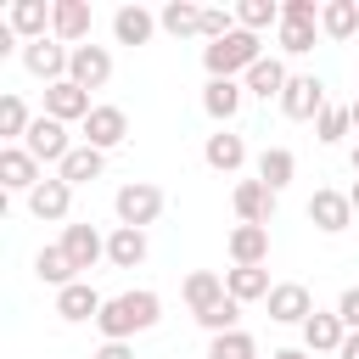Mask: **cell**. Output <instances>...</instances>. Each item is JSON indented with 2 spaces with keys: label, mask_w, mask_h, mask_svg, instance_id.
I'll return each instance as SVG.
<instances>
[{
  "label": "cell",
  "mask_w": 359,
  "mask_h": 359,
  "mask_svg": "<svg viewBox=\"0 0 359 359\" xmlns=\"http://www.w3.org/2000/svg\"><path fill=\"white\" fill-rule=\"evenodd\" d=\"M28 129H34L28 107H22L17 95H6V101H0V135H28Z\"/></svg>",
  "instance_id": "cell-34"
},
{
  "label": "cell",
  "mask_w": 359,
  "mask_h": 359,
  "mask_svg": "<svg viewBox=\"0 0 359 359\" xmlns=\"http://www.w3.org/2000/svg\"><path fill=\"white\" fill-rule=\"evenodd\" d=\"M252 62H258V39H252V28H230L224 39L208 45V67H213V79H230L236 67H252Z\"/></svg>",
  "instance_id": "cell-2"
},
{
  "label": "cell",
  "mask_w": 359,
  "mask_h": 359,
  "mask_svg": "<svg viewBox=\"0 0 359 359\" xmlns=\"http://www.w3.org/2000/svg\"><path fill=\"white\" fill-rule=\"evenodd\" d=\"M157 213H163V191H157L151 180H135V185H123V191H118V219H123L129 230L151 224Z\"/></svg>",
  "instance_id": "cell-3"
},
{
  "label": "cell",
  "mask_w": 359,
  "mask_h": 359,
  "mask_svg": "<svg viewBox=\"0 0 359 359\" xmlns=\"http://www.w3.org/2000/svg\"><path fill=\"white\" fill-rule=\"evenodd\" d=\"M28 67L39 73V79H50V84H62V67H73V50H62L56 39H28Z\"/></svg>",
  "instance_id": "cell-9"
},
{
  "label": "cell",
  "mask_w": 359,
  "mask_h": 359,
  "mask_svg": "<svg viewBox=\"0 0 359 359\" xmlns=\"http://www.w3.org/2000/svg\"><path fill=\"white\" fill-rule=\"evenodd\" d=\"M348 202H353V213H359V185H353V191H348Z\"/></svg>",
  "instance_id": "cell-44"
},
{
  "label": "cell",
  "mask_w": 359,
  "mask_h": 359,
  "mask_svg": "<svg viewBox=\"0 0 359 359\" xmlns=\"http://www.w3.org/2000/svg\"><path fill=\"white\" fill-rule=\"evenodd\" d=\"M353 129H359V101H353Z\"/></svg>",
  "instance_id": "cell-46"
},
{
  "label": "cell",
  "mask_w": 359,
  "mask_h": 359,
  "mask_svg": "<svg viewBox=\"0 0 359 359\" xmlns=\"http://www.w3.org/2000/svg\"><path fill=\"white\" fill-rule=\"evenodd\" d=\"M275 359H314V353H309V348H280Z\"/></svg>",
  "instance_id": "cell-43"
},
{
  "label": "cell",
  "mask_w": 359,
  "mask_h": 359,
  "mask_svg": "<svg viewBox=\"0 0 359 359\" xmlns=\"http://www.w3.org/2000/svg\"><path fill=\"white\" fill-rule=\"evenodd\" d=\"M11 28L39 39V28H45V6H39V0H11Z\"/></svg>",
  "instance_id": "cell-33"
},
{
  "label": "cell",
  "mask_w": 359,
  "mask_h": 359,
  "mask_svg": "<svg viewBox=\"0 0 359 359\" xmlns=\"http://www.w3.org/2000/svg\"><path fill=\"white\" fill-rule=\"evenodd\" d=\"M280 22H314V0H286L280 6Z\"/></svg>",
  "instance_id": "cell-40"
},
{
  "label": "cell",
  "mask_w": 359,
  "mask_h": 359,
  "mask_svg": "<svg viewBox=\"0 0 359 359\" xmlns=\"http://www.w3.org/2000/svg\"><path fill=\"white\" fill-rule=\"evenodd\" d=\"M353 174H359V146H353Z\"/></svg>",
  "instance_id": "cell-45"
},
{
  "label": "cell",
  "mask_w": 359,
  "mask_h": 359,
  "mask_svg": "<svg viewBox=\"0 0 359 359\" xmlns=\"http://www.w3.org/2000/svg\"><path fill=\"white\" fill-rule=\"evenodd\" d=\"M95 359H135V353H129V342H107Z\"/></svg>",
  "instance_id": "cell-41"
},
{
  "label": "cell",
  "mask_w": 359,
  "mask_h": 359,
  "mask_svg": "<svg viewBox=\"0 0 359 359\" xmlns=\"http://www.w3.org/2000/svg\"><path fill=\"white\" fill-rule=\"evenodd\" d=\"M224 286H230V297H236V303H252V297H269V292H275V286H269V275H264V264H236Z\"/></svg>",
  "instance_id": "cell-17"
},
{
  "label": "cell",
  "mask_w": 359,
  "mask_h": 359,
  "mask_svg": "<svg viewBox=\"0 0 359 359\" xmlns=\"http://www.w3.org/2000/svg\"><path fill=\"white\" fill-rule=\"evenodd\" d=\"M320 22H325V34H353V28H359V6H353V0H325Z\"/></svg>",
  "instance_id": "cell-30"
},
{
  "label": "cell",
  "mask_w": 359,
  "mask_h": 359,
  "mask_svg": "<svg viewBox=\"0 0 359 359\" xmlns=\"http://www.w3.org/2000/svg\"><path fill=\"white\" fill-rule=\"evenodd\" d=\"M337 353H342V359H359V331H353V337H342V348H337Z\"/></svg>",
  "instance_id": "cell-42"
},
{
  "label": "cell",
  "mask_w": 359,
  "mask_h": 359,
  "mask_svg": "<svg viewBox=\"0 0 359 359\" xmlns=\"http://www.w3.org/2000/svg\"><path fill=\"white\" fill-rule=\"evenodd\" d=\"M202 107H208L213 118H230V112L241 107V84H236V79H208V90H202Z\"/></svg>",
  "instance_id": "cell-26"
},
{
  "label": "cell",
  "mask_w": 359,
  "mask_h": 359,
  "mask_svg": "<svg viewBox=\"0 0 359 359\" xmlns=\"http://www.w3.org/2000/svg\"><path fill=\"white\" fill-rule=\"evenodd\" d=\"M269 185L264 180H241L236 185V213H241V224H264V213H269Z\"/></svg>",
  "instance_id": "cell-19"
},
{
  "label": "cell",
  "mask_w": 359,
  "mask_h": 359,
  "mask_svg": "<svg viewBox=\"0 0 359 359\" xmlns=\"http://www.w3.org/2000/svg\"><path fill=\"white\" fill-rule=\"evenodd\" d=\"M101 168H107V157H101L90 140H84V146H73V151L62 157V180H67V185H79V180H95Z\"/></svg>",
  "instance_id": "cell-21"
},
{
  "label": "cell",
  "mask_w": 359,
  "mask_h": 359,
  "mask_svg": "<svg viewBox=\"0 0 359 359\" xmlns=\"http://www.w3.org/2000/svg\"><path fill=\"white\" fill-rule=\"evenodd\" d=\"M84 135H90V146H95V151L118 146V140L129 135V118H123V107H90V118H84Z\"/></svg>",
  "instance_id": "cell-7"
},
{
  "label": "cell",
  "mask_w": 359,
  "mask_h": 359,
  "mask_svg": "<svg viewBox=\"0 0 359 359\" xmlns=\"http://www.w3.org/2000/svg\"><path fill=\"white\" fill-rule=\"evenodd\" d=\"M34 269H39V280H50V286H73V258H67V247L56 241V247H45L39 258H34Z\"/></svg>",
  "instance_id": "cell-25"
},
{
  "label": "cell",
  "mask_w": 359,
  "mask_h": 359,
  "mask_svg": "<svg viewBox=\"0 0 359 359\" xmlns=\"http://www.w3.org/2000/svg\"><path fill=\"white\" fill-rule=\"evenodd\" d=\"M264 252H269V230L264 224H236L230 230V258L236 264H264Z\"/></svg>",
  "instance_id": "cell-16"
},
{
  "label": "cell",
  "mask_w": 359,
  "mask_h": 359,
  "mask_svg": "<svg viewBox=\"0 0 359 359\" xmlns=\"http://www.w3.org/2000/svg\"><path fill=\"white\" fill-rule=\"evenodd\" d=\"M163 22H168L174 34H202V6H191V0H174V6H163Z\"/></svg>",
  "instance_id": "cell-31"
},
{
  "label": "cell",
  "mask_w": 359,
  "mask_h": 359,
  "mask_svg": "<svg viewBox=\"0 0 359 359\" xmlns=\"http://www.w3.org/2000/svg\"><path fill=\"white\" fill-rule=\"evenodd\" d=\"M45 118H90V90H79L73 79H62V84H45Z\"/></svg>",
  "instance_id": "cell-6"
},
{
  "label": "cell",
  "mask_w": 359,
  "mask_h": 359,
  "mask_svg": "<svg viewBox=\"0 0 359 359\" xmlns=\"http://www.w3.org/2000/svg\"><path fill=\"white\" fill-rule=\"evenodd\" d=\"M303 342H309V353H320V348H342V314H309L303 320Z\"/></svg>",
  "instance_id": "cell-20"
},
{
  "label": "cell",
  "mask_w": 359,
  "mask_h": 359,
  "mask_svg": "<svg viewBox=\"0 0 359 359\" xmlns=\"http://www.w3.org/2000/svg\"><path fill=\"white\" fill-rule=\"evenodd\" d=\"M309 219H314L320 230H348L353 202H348L342 191H314V196H309Z\"/></svg>",
  "instance_id": "cell-11"
},
{
  "label": "cell",
  "mask_w": 359,
  "mask_h": 359,
  "mask_svg": "<svg viewBox=\"0 0 359 359\" xmlns=\"http://www.w3.org/2000/svg\"><path fill=\"white\" fill-rule=\"evenodd\" d=\"M101 303H107V297H101L90 280H73V286L56 292V314H62V320H90V314H101Z\"/></svg>",
  "instance_id": "cell-12"
},
{
  "label": "cell",
  "mask_w": 359,
  "mask_h": 359,
  "mask_svg": "<svg viewBox=\"0 0 359 359\" xmlns=\"http://www.w3.org/2000/svg\"><path fill=\"white\" fill-rule=\"evenodd\" d=\"M337 314H342V325H353V331H359V286H348V292L337 297Z\"/></svg>",
  "instance_id": "cell-39"
},
{
  "label": "cell",
  "mask_w": 359,
  "mask_h": 359,
  "mask_svg": "<svg viewBox=\"0 0 359 359\" xmlns=\"http://www.w3.org/2000/svg\"><path fill=\"white\" fill-rule=\"evenodd\" d=\"M50 28H56L62 39H84V34H90V6H84V0H56V6H50Z\"/></svg>",
  "instance_id": "cell-18"
},
{
  "label": "cell",
  "mask_w": 359,
  "mask_h": 359,
  "mask_svg": "<svg viewBox=\"0 0 359 359\" xmlns=\"http://www.w3.org/2000/svg\"><path fill=\"white\" fill-rule=\"evenodd\" d=\"M236 314H241V303H236V297H224V303H213V309H208V314H196V320L219 337V331H236Z\"/></svg>",
  "instance_id": "cell-35"
},
{
  "label": "cell",
  "mask_w": 359,
  "mask_h": 359,
  "mask_svg": "<svg viewBox=\"0 0 359 359\" xmlns=\"http://www.w3.org/2000/svg\"><path fill=\"white\" fill-rule=\"evenodd\" d=\"M112 28H118V39H123V45H140V39H146V34H151V17H146V11H140V6H123V11H118V22H112Z\"/></svg>",
  "instance_id": "cell-32"
},
{
  "label": "cell",
  "mask_w": 359,
  "mask_h": 359,
  "mask_svg": "<svg viewBox=\"0 0 359 359\" xmlns=\"http://www.w3.org/2000/svg\"><path fill=\"white\" fill-rule=\"evenodd\" d=\"M348 123H353V107H325L320 112V140H337V135H348Z\"/></svg>",
  "instance_id": "cell-36"
},
{
  "label": "cell",
  "mask_w": 359,
  "mask_h": 359,
  "mask_svg": "<svg viewBox=\"0 0 359 359\" xmlns=\"http://www.w3.org/2000/svg\"><path fill=\"white\" fill-rule=\"evenodd\" d=\"M280 45L286 50H309L314 45V22H280Z\"/></svg>",
  "instance_id": "cell-37"
},
{
  "label": "cell",
  "mask_w": 359,
  "mask_h": 359,
  "mask_svg": "<svg viewBox=\"0 0 359 359\" xmlns=\"http://www.w3.org/2000/svg\"><path fill=\"white\" fill-rule=\"evenodd\" d=\"M208 359H258V348H252L247 331H219L213 348H208Z\"/></svg>",
  "instance_id": "cell-28"
},
{
  "label": "cell",
  "mask_w": 359,
  "mask_h": 359,
  "mask_svg": "<svg viewBox=\"0 0 359 359\" xmlns=\"http://www.w3.org/2000/svg\"><path fill=\"white\" fill-rule=\"evenodd\" d=\"M107 73H112V56H107L101 45H73V67H67V79H73L79 90L107 84Z\"/></svg>",
  "instance_id": "cell-5"
},
{
  "label": "cell",
  "mask_w": 359,
  "mask_h": 359,
  "mask_svg": "<svg viewBox=\"0 0 359 359\" xmlns=\"http://www.w3.org/2000/svg\"><path fill=\"white\" fill-rule=\"evenodd\" d=\"M269 314H275V320H309V314H314V297H309V286H297V280H280V286L269 292Z\"/></svg>",
  "instance_id": "cell-13"
},
{
  "label": "cell",
  "mask_w": 359,
  "mask_h": 359,
  "mask_svg": "<svg viewBox=\"0 0 359 359\" xmlns=\"http://www.w3.org/2000/svg\"><path fill=\"white\" fill-rule=\"evenodd\" d=\"M292 174H297V157H292L286 146H269V151L258 157V180H264L269 191H280V185H286Z\"/></svg>",
  "instance_id": "cell-24"
},
{
  "label": "cell",
  "mask_w": 359,
  "mask_h": 359,
  "mask_svg": "<svg viewBox=\"0 0 359 359\" xmlns=\"http://www.w3.org/2000/svg\"><path fill=\"white\" fill-rule=\"evenodd\" d=\"M0 180H6L11 191H22V185L34 191V185H39V157H34L28 146H6V151H0Z\"/></svg>",
  "instance_id": "cell-10"
},
{
  "label": "cell",
  "mask_w": 359,
  "mask_h": 359,
  "mask_svg": "<svg viewBox=\"0 0 359 359\" xmlns=\"http://www.w3.org/2000/svg\"><path fill=\"white\" fill-rule=\"evenodd\" d=\"M28 151L45 157V163H50V157L62 163V157L73 151V146H67V123H62V118H34V129H28Z\"/></svg>",
  "instance_id": "cell-8"
},
{
  "label": "cell",
  "mask_w": 359,
  "mask_h": 359,
  "mask_svg": "<svg viewBox=\"0 0 359 359\" xmlns=\"http://www.w3.org/2000/svg\"><path fill=\"white\" fill-rule=\"evenodd\" d=\"M208 163H213V168H236V163H241V135H230V129L208 135Z\"/></svg>",
  "instance_id": "cell-29"
},
{
  "label": "cell",
  "mask_w": 359,
  "mask_h": 359,
  "mask_svg": "<svg viewBox=\"0 0 359 359\" xmlns=\"http://www.w3.org/2000/svg\"><path fill=\"white\" fill-rule=\"evenodd\" d=\"M62 247H67V258H73L79 269H90V264L101 258V236H95L90 224H67V230H62Z\"/></svg>",
  "instance_id": "cell-22"
},
{
  "label": "cell",
  "mask_w": 359,
  "mask_h": 359,
  "mask_svg": "<svg viewBox=\"0 0 359 359\" xmlns=\"http://www.w3.org/2000/svg\"><path fill=\"white\" fill-rule=\"evenodd\" d=\"M286 79H292V73H286L275 56H258V62L247 67V90H258V95H280V90H286Z\"/></svg>",
  "instance_id": "cell-23"
},
{
  "label": "cell",
  "mask_w": 359,
  "mask_h": 359,
  "mask_svg": "<svg viewBox=\"0 0 359 359\" xmlns=\"http://www.w3.org/2000/svg\"><path fill=\"white\" fill-rule=\"evenodd\" d=\"M157 320V297L151 292H123V297H107L101 303V314H95V325L107 331V342H123L129 331H146Z\"/></svg>",
  "instance_id": "cell-1"
},
{
  "label": "cell",
  "mask_w": 359,
  "mask_h": 359,
  "mask_svg": "<svg viewBox=\"0 0 359 359\" xmlns=\"http://www.w3.org/2000/svg\"><path fill=\"white\" fill-rule=\"evenodd\" d=\"M224 297H230V292H224V280H219L213 269H191V275H185V303H191L196 314H208V309L224 303Z\"/></svg>",
  "instance_id": "cell-15"
},
{
  "label": "cell",
  "mask_w": 359,
  "mask_h": 359,
  "mask_svg": "<svg viewBox=\"0 0 359 359\" xmlns=\"http://www.w3.org/2000/svg\"><path fill=\"white\" fill-rule=\"evenodd\" d=\"M67 196H73V185L56 174V180H39V185L28 191V208H34L39 219H62V213H67Z\"/></svg>",
  "instance_id": "cell-14"
},
{
  "label": "cell",
  "mask_w": 359,
  "mask_h": 359,
  "mask_svg": "<svg viewBox=\"0 0 359 359\" xmlns=\"http://www.w3.org/2000/svg\"><path fill=\"white\" fill-rule=\"evenodd\" d=\"M107 252H112V264H123V269H129V264H140V258H146V236H140V230H129V224H118V236L107 241Z\"/></svg>",
  "instance_id": "cell-27"
},
{
  "label": "cell",
  "mask_w": 359,
  "mask_h": 359,
  "mask_svg": "<svg viewBox=\"0 0 359 359\" xmlns=\"http://www.w3.org/2000/svg\"><path fill=\"white\" fill-rule=\"evenodd\" d=\"M241 22H247V28L275 22V6H269V0H241Z\"/></svg>",
  "instance_id": "cell-38"
},
{
  "label": "cell",
  "mask_w": 359,
  "mask_h": 359,
  "mask_svg": "<svg viewBox=\"0 0 359 359\" xmlns=\"http://www.w3.org/2000/svg\"><path fill=\"white\" fill-rule=\"evenodd\" d=\"M280 107H286V118H314V112H325V84L314 73H292L280 90Z\"/></svg>",
  "instance_id": "cell-4"
}]
</instances>
